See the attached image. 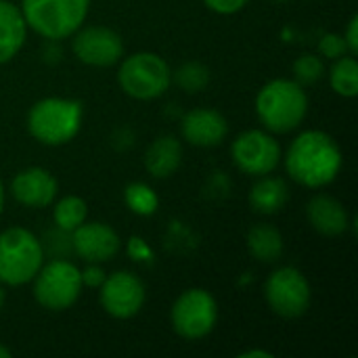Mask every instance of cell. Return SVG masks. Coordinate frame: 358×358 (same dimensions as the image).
Here are the masks:
<instances>
[{"label":"cell","instance_id":"1","mask_svg":"<svg viewBox=\"0 0 358 358\" xmlns=\"http://www.w3.org/2000/svg\"><path fill=\"white\" fill-rule=\"evenodd\" d=\"M344 157L340 145L323 130H306L298 134L287 153H285V170L302 187L323 189L331 185L340 170Z\"/></svg>","mask_w":358,"mask_h":358},{"label":"cell","instance_id":"2","mask_svg":"<svg viewBox=\"0 0 358 358\" xmlns=\"http://www.w3.org/2000/svg\"><path fill=\"white\" fill-rule=\"evenodd\" d=\"M256 113L268 132L287 134L296 130L308 113L304 86L285 78L266 82L256 96Z\"/></svg>","mask_w":358,"mask_h":358},{"label":"cell","instance_id":"3","mask_svg":"<svg viewBox=\"0 0 358 358\" xmlns=\"http://www.w3.org/2000/svg\"><path fill=\"white\" fill-rule=\"evenodd\" d=\"M82 117L84 109L80 101L48 96L31 105L27 113V130L42 145L61 147L78 136Z\"/></svg>","mask_w":358,"mask_h":358},{"label":"cell","instance_id":"4","mask_svg":"<svg viewBox=\"0 0 358 358\" xmlns=\"http://www.w3.org/2000/svg\"><path fill=\"white\" fill-rule=\"evenodd\" d=\"M90 0H23L21 13L29 29L46 40L71 38L86 21Z\"/></svg>","mask_w":358,"mask_h":358},{"label":"cell","instance_id":"5","mask_svg":"<svg viewBox=\"0 0 358 358\" xmlns=\"http://www.w3.org/2000/svg\"><path fill=\"white\" fill-rule=\"evenodd\" d=\"M44 264L42 241L27 229L10 227L0 233V281L2 285L29 283Z\"/></svg>","mask_w":358,"mask_h":358},{"label":"cell","instance_id":"6","mask_svg":"<svg viewBox=\"0 0 358 358\" xmlns=\"http://www.w3.org/2000/svg\"><path fill=\"white\" fill-rule=\"evenodd\" d=\"M117 84L132 99L153 101L170 88L172 69L155 52H134L122 61Z\"/></svg>","mask_w":358,"mask_h":358},{"label":"cell","instance_id":"7","mask_svg":"<svg viewBox=\"0 0 358 358\" xmlns=\"http://www.w3.org/2000/svg\"><path fill=\"white\" fill-rule=\"evenodd\" d=\"M31 281L36 302L52 313L71 308L84 287L80 268L63 258H55L48 264H42V268Z\"/></svg>","mask_w":358,"mask_h":358},{"label":"cell","instance_id":"8","mask_svg":"<svg viewBox=\"0 0 358 358\" xmlns=\"http://www.w3.org/2000/svg\"><path fill=\"white\" fill-rule=\"evenodd\" d=\"M170 321L174 331L189 342L210 336L218 321V306L214 296L201 287L182 292L172 306Z\"/></svg>","mask_w":358,"mask_h":358},{"label":"cell","instance_id":"9","mask_svg":"<svg viewBox=\"0 0 358 358\" xmlns=\"http://www.w3.org/2000/svg\"><path fill=\"white\" fill-rule=\"evenodd\" d=\"M264 298L273 313L283 319H298L310 308L313 292L308 279L294 266L277 268L264 283Z\"/></svg>","mask_w":358,"mask_h":358},{"label":"cell","instance_id":"10","mask_svg":"<svg viewBox=\"0 0 358 358\" xmlns=\"http://www.w3.org/2000/svg\"><path fill=\"white\" fill-rule=\"evenodd\" d=\"M235 166L250 176H264L275 172L281 162V147L273 134L264 130H245L231 145Z\"/></svg>","mask_w":358,"mask_h":358},{"label":"cell","instance_id":"11","mask_svg":"<svg viewBox=\"0 0 358 358\" xmlns=\"http://www.w3.org/2000/svg\"><path fill=\"white\" fill-rule=\"evenodd\" d=\"M101 306L113 319H132L141 313L145 304V285L143 281L130 271H117L105 277L103 285L99 287Z\"/></svg>","mask_w":358,"mask_h":358},{"label":"cell","instance_id":"12","mask_svg":"<svg viewBox=\"0 0 358 358\" xmlns=\"http://www.w3.org/2000/svg\"><path fill=\"white\" fill-rule=\"evenodd\" d=\"M73 55L92 67L115 65L124 57V40L117 31L103 25L80 27L73 34Z\"/></svg>","mask_w":358,"mask_h":358},{"label":"cell","instance_id":"13","mask_svg":"<svg viewBox=\"0 0 358 358\" xmlns=\"http://www.w3.org/2000/svg\"><path fill=\"white\" fill-rule=\"evenodd\" d=\"M120 248V235L105 222H82L71 233V250L88 264L113 260Z\"/></svg>","mask_w":358,"mask_h":358},{"label":"cell","instance_id":"14","mask_svg":"<svg viewBox=\"0 0 358 358\" xmlns=\"http://www.w3.org/2000/svg\"><path fill=\"white\" fill-rule=\"evenodd\" d=\"M59 182L44 168H25L15 174L10 182L13 197L27 208H48L57 199Z\"/></svg>","mask_w":358,"mask_h":358},{"label":"cell","instance_id":"15","mask_svg":"<svg viewBox=\"0 0 358 358\" xmlns=\"http://www.w3.org/2000/svg\"><path fill=\"white\" fill-rule=\"evenodd\" d=\"M180 130L185 141L195 147H216L224 141L229 132V124L220 111L199 107L185 113Z\"/></svg>","mask_w":358,"mask_h":358},{"label":"cell","instance_id":"16","mask_svg":"<svg viewBox=\"0 0 358 358\" xmlns=\"http://www.w3.org/2000/svg\"><path fill=\"white\" fill-rule=\"evenodd\" d=\"M306 216L313 229L325 237H338L350 224L346 208L331 195H315L306 206Z\"/></svg>","mask_w":358,"mask_h":358},{"label":"cell","instance_id":"17","mask_svg":"<svg viewBox=\"0 0 358 358\" xmlns=\"http://www.w3.org/2000/svg\"><path fill=\"white\" fill-rule=\"evenodd\" d=\"M27 38V23L19 6L0 0V65L8 63L23 48Z\"/></svg>","mask_w":358,"mask_h":358},{"label":"cell","instance_id":"18","mask_svg":"<svg viewBox=\"0 0 358 358\" xmlns=\"http://www.w3.org/2000/svg\"><path fill=\"white\" fill-rule=\"evenodd\" d=\"M182 162V147L180 141L172 134L157 136L149 149L145 151V168L153 178H168L172 176Z\"/></svg>","mask_w":358,"mask_h":358},{"label":"cell","instance_id":"19","mask_svg":"<svg viewBox=\"0 0 358 358\" xmlns=\"http://www.w3.org/2000/svg\"><path fill=\"white\" fill-rule=\"evenodd\" d=\"M289 199V189L283 178L260 176V180L250 191V206L258 214H277Z\"/></svg>","mask_w":358,"mask_h":358},{"label":"cell","instance_id":"20","mask_svg":"<svg viewBox=\"0 0 358 358\" xmlns=\"http://www.w3.org/2000/svg\"><path fill=\"white\" fill-rule=\"evenodd\" d=\"M248 250L258 262L273 264L283 254V237L273 224H256L248 233Z\"/></svg>","mask_w":358,"mask_h":358},{"label":"cell","instance_id":"21","mask_svg":"<svg viewBox=\"0 0 358 358\" xmlns=\"http://www.w3.org/2000/svg\"><path fill=\"white\" fill-rule=\"evenodd\" d=\"M329 84L334 92L352 99L358 94V63L355 55H344L336 59L331 71H329Z\"/></svg>","mask_w":358,"mask_h":358},{"label":"cell","instance_id":"22","mask_svg":"<svg viewBox=\"0 0 358 358\" xmlns=\"http://www.w3.org/2000/svg\"><path fill=\"white\" fill-rule=\"evenodd\" d=\"M52 218H55V227L61 229V231H67V233H73L82 222H86L88 218V206L82 197H76V195H67L63 199L57 201L55 206V212H52Z\"/></svg>","mask_w":358,"mask_h":358},{"label":"cell","instance_id":"23","mask_svg":"<svg viewBox=\"0 0 358 358\" xmlns=\"http://www.w3.org/2000/svg\"><path fill=\"white\" fill-rule=\"evenodd\" d=\"M124 201L130 208V212L138 216H151L157 212L159 206L157 193L145 182H130L124 191Z\"/></svg>","mask_w":358,"mask_h":358},{"label":"cell","instance_id":"24","mask_svg":"<svg viewBox=\"0 0 358 358\" xmlns=\"http://www.w3.org/2000/svg\"><path fill=\"white\" fill-rule=\"evenodd\" d=\"M172 80L185 90V92H199L210 84V69L203 63L197 61H187L182 63L174 73Z\"/></svg>","mask_w":358,"mask_h":358},{"label":"cell","instance_id":"25","mask_svg":"<svg viewBox=\"0 0 358 358\" xmlns=\"http://www.w3.org/2000/svg\"><path fill=\"white\" fill-rule=\"evenodd\" d=\"M325 73V63L319 55H300L294 63L296 82L302 86H310L319 82Z\"/></svg>","mask_w":358,"mask_h":358},{"label":"cell","instance_id":"26","mask_svg":"<svg viewBox=\"0 0 358 358\" xmlns=\"http://www.w3.org/2000/svg\"><path fill=\"white\" fill-rule=\"evenodd\" d=\"M319 52H321V57L334 59V61L340 59V57H344V55H350L348 52V46L344 42V36H340V34H325L319 40Z\"/></svg>","mask_w":358,"mask_h":358},{"label":"cell","instance_id":"27","mask_svg":"<svg viewBox=\"0 0 358 358\" xmlns=\"http://www.w3.org/2000/svg\"><path fill=\"white\" fill-rule=\"evenodd\" d=\"M128 256H130L134 262H147V260L153 258V252H151V248L147 245L145 239H141V237H130V241H128Z\"/></svg>","mask_w":358,"mask_h":358},{"label":"cell","instance_id":"28","mask_svg":"<svg viewBox=\"0 0 358 358\" xmlns=\"http://www.w3.org/2000/svg\"><path fill=\"white\" fill-rule=\"evenodd\" d=\"M206 6L218 15H233V13H239L250 0H203Z\"/></svg>","mask_w":358,"mask_h":358},{"label":"cell","instance_id":"29","mask_svg":"<svg viewBox=\"0 0 358 358\" xmlns=\"http://www.w3.org/2000/svg\"><path fill=\"white\" fill-rule=\"evenodd\" d=\"M82 273V283L86 285V287H101L103 285V281H105V271L99 266V264H90L86 271H80Z\"/></svg>","mask_w":358,"mask_h":358},{"label":"cell","instance_id":"30","mask_svg":"<svg viewBox=\"0 0 358 358\" xmlns=\"http://www.w3.org/2000/svg\"><path fill=\"white\" fill-rule=\"evenodd\" d=\"M344 42L348 46V52L350 55H357L358 52V17L352 15V19L348 21V27H346V34H344Z\"/></svg>","mask_w":358,"mask_h":358},{"label":"cell","instance_id":"31","mask_svg":"<svg viewBox=\"0 0 358 358\" xmlns=\"http://www.w3.org/2000/svg\"><path fill=\"white\" fill-rule=\"evenodd\" d=\"M44 55H46V61H48V63L61 61V46H59V40H48V44H46V48H44Z\"/></svg>","mask_w":358,"mask_h":358},{"label":"cell","instance_id":"32","mask_svg":"<svg viewBox=\"0 0 358 358\" xmlns=\"http://www.w3.org/2000/svg\"><path fill=\"white\" fill-rule=\"evenodd\" d=\"M239 358H273V355L271 352H264V350H250V352L239 355Z\"/></svg>","mask_w":358,"mask_h":358},{"label":"cell","instance_id":"33","mask_svg":"<svg viewBox=\"0 0 358 358\" xmlns=\"http://www.w3.org/2000/svg\"><path fill=\"white\" fill-rule=\"evenodd\" d=\"M0 358H10V350L0 344Z\"/></svg>","mask_w":358,"mask_h":358},{"label":"cell","instance_id":"34","mask_svg":"<svg viewBox=\"0 0 358 358\" xmlns=\"http://www.w3.org/2000/svg\"><path fill=\"white\" fill-rule=\"evenodd\" d=\"M2 208H4V187H2V180H0V214H2Z\"/></svg>","mask_w":358,"mask_h":358},{"label":"cell","instance_id":"35","mask_svg":"<svg viewBox=\"0 0 358 358\" xmlns=\"http://www.w3.org/2000/svg\"><path fill=\"white\" fill-rule=\"evenodd\" d=\"M2 304H4V289H2V281H0V310H2Z\"/></svg>","mask_w":358,"mask_h":358},{"label":"cell","instance_id":"36","mask_svg":"<svg viewBox=\"0 0 358 358\" xmlns=\"http://www.w3.org/2000/svg\"><path fill=\"white\" fill-rule=\"evenodd\" d=\"M277 2H285V0H277Z\"/></svg>","mask_w":358,"mask_h":358}]
</instances>
